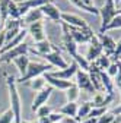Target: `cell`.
Masks as SVG:
<instances>
[{
	"instance_id": "4dcf8cb0",
	"label": "cell",
	"mask_w": 121,
	"mask_h": 123,
	"mask_svg": "<svg viewBox=\"0 0 121 123\" xmlns=\"http://www.w3.org/2000/svg\"><path fill=\"white\" fill-rule=\"evenodd\" d=\"M54 110H53V107H50V105H47V104H44V105H41L39 109L35 111L37 113V117H38V120L39 119H44V117H47L48 114H51Z\"/></svg>"
},
{
	"instance_id": "cb8c5ba5",
	"label": "cell",
	"mask_w": 121,
	"mask_h": 123,
	"mask_svg": "<svg viewBox=\"0 0 121 123\" xmlns=\"http://www.w3.org/2000/svg\"><path fill=\"white\" fill-rule=\"evenodd\" d=\"M29 88H31L32 91H35V92H39L41 89H44L45 86H47V81H45V78H44V75H41V76H37V78H34V79H31V81H28V82H25Z\"/></svg>"
},
{
	"instance_id": "b9f144b4",
	"label": "cell",
	"mask_w": 121,
	"mask_h": 123,
	"mask_svg": "<svg viewBox=\"0 0 121 123\" xmlns=\"http://www.w3.org/2000/svg\"><path fill=\"white\" fill-rule=\"evenodd\" d=\"M111 113H112L114 116H121V104H120L118 107H115V109H114Z\"/></svg>"
},
{
	"instance_id": "9a60e30c",
	"label": "cell",
	"mask_w": 121,
	"mask_h": 123,
	"mask_svg": "<svg viewBox=\"0 0 121 123\" xmlns=\"http://www.w3.org/2000/svg\"><path fill=\"white\" fill-rule=\"evenodd\" d=\"M44 78H45V81H47V84L50 85V86H53V88H57V89H60V91H66L67 88H70L72 86V81H64V79H58V78H53V76L47 72V73H44Z\"/></svg>"
},
{
	"instance_id": "5bb4252c",
	"label": "cell",
	"mask_w": 121,
	"mask_h": 123,
	"mask_svg": "<svg viewBox=\"0 0 121 123\" xmlns=\"http://www.w3.org/2000/svg\"><path fill=\"white\" fill-rule=\"evenodd\" d=\"M57 49H55V45L51 43V41H48V40H42V41H39V43H35V49L34 50H31L29 49V51H34L37 56H39V57H42V56H45V54H50V53H53V51H55Z\"/></svg>"
},
{
	"instance_id": "52a82bcc",
	"label": "cell",
	"mask_w": 121,
	"mask_h": 123,
	"mask_svg": "<svg viewBox=\"0 0 121 123\" xmlns=\"http://www.w3.org/2000/svg\"><path fill=\"white\" fill-rule=\"evenodd\" d=\"M101 54H104V49H102V44L99 41L98 35H94L92 40L89 43V47H88V53H86V59L89 63H92L94 60H96Z\"/></svg>"
},
{
	"instance_id": "f35d334b",
	"label": "cell",
	"mask_w": 121,
	"mask_h": 123,
	"mask_svg": "<svg viewBox=\"0 0 121 123\" xmlns=\"http://www.w3.org/2000/svg\"><path fill=\"white\" fill-rule=\"evenodd\" d=\"M5 45H6V31L2 29L0 31V50H2Z\"/></svg>"
},
{
	"instance_id": "d6a6232c",
	"label": "cell",
	"mask_w": 121,
	"mask_h": 123,
	"mask_svg": "<svg viewBox=\"0 0 121 123\" xmlns=\"http://www.w3.org/2000/svg\"><path fill=\"white\" fill-rule=\"evenodd\" d=\"M120 66H121L120 60H117V62H112V63L110 65V68L107 69V75L110 76V78H115V76H117V73H118V69H120Z\"/></svg>"
},
{
	"instance_id": "603a6c76",
	"label": "cell",
	"mask_w": 121,
	"mask_h": 123,
	"mask_svg": "<svg viewBox=\"0 0 121 123\" xmlns=\"http://www.w3.org/2000/svg\"><path fill=\"white\" fill-rule=\"evenodd\" d=\"M92 103L90 101H85V103H82L80 105H79V109H77V116H76V120L80 123L82 120H85V119H88L89 117V113H90V110H92Z\"/></svg>"
},
{
	"instance_id": "ba28073f",
	"label": "cell",
	"mask_w": 121,
	"mask_h": 123,
	"mask_svg": "<svg viewBox=\"0 0 121 123\" xmlns=\"http://www.w3.org/2000/svg\"><path fill=\"white\" fill-rule=\"evenodd\" d=\"M76 84L77 86H79V89L82 91H88V92H94L95 94V89H94V86H92V82H90V78H89V72H86V70H82V69H77V72H76Z\"/></svg>"
},
{
	"instance_id": "9c48e42d",
	"label": "cell",
	"mask_w": 121,
	"mask_h": 123,
	"mask_svg": "<svg viewBox=\"0 0 121 123\" xmlns=\"http://www.w3.org/2000/svg\"><path fill=\"white\" fill-rule=\"evenodd\" d=\"M53 91H54V88L48 85V86H45L44 89H41L39 92H37V95H35V98H34V101H32V105H31V110H32V111H37L41 105L47 104L48 98H50L51 94H53Z\"/></svg>"
},
{
	"instance_id": "ee69618b",
	"label": "cell",
	"mask_w": 121,
	"mask_h": 123,
	"mask_svg": "<svg viewBox=\"0 0 121 123\" xmlns=\"http://www.w3.org/2000/svg\"><path fill=\"white\" fill-rule=\"evenodd\" d=\"M15 3H23V2H28V0H13Z\"/></svg>"
},
{
	"instance_id": "8992f818",
	"label": "cell",
	"mask_w": 121,
	"mask_h": 123,
	"mask_svg": "<svg viewBox=\"0 0 121 123\" xmlns=\"http://www.w3.org/2000/svg\"><path fill=\"white\" fill-rule=\"evenodd\" d=\"M28 51H29V45L25 44V43H22V44L18 45V47H15V49H12V50H7L6 53H2V56H0V62L10 63V62H13L16 57L23 56V54H26Z\"/></svg>"
},
{
	"instance_id": "7bdbcfd3",
	"label": "cell",
	"mask_w": 121,
	"mask_h": 123,
	"mask_svg": "<svg viewBox=\"0 0 121 123\" xmlns=\"http://www.w3.org/2000/svg\"><path fill=\"white\" fill-rule=\"evenodd\" d=\"M3 25H5V22H3V19H2V16H0V31L3 29Z\"/></svg>"
},
{
	"instance_id": "60d3db41",
	"label": "cell",
	"mask_w": 121,
	"mask_h": 123,
	"mask_svg": "<svg viewBox=\"0 0 121 123\" xmlns=\"http://www.w3.org/2000/svg\"><path fill=\"white\" fill-rule=\"evenodd\" d=\"M96 122H98V119H95V117H88V119L82 120L80 123H96Z\"/></svg>"
},
{
	"instance_id": "d590c367",
	"label": "cell",
	"mask_w": 121,
	"mask_h": 123,
	"mask_svg": "<svg viewBox=\"0 0 121 123\" xmlns=\"http://www.w3.org/2000/svg\"><path fill=\"white\" fill-rule=\"evenodd\" d=\"M114 119H115V116L111 111H107L105 114H102L101 117H98V122L96 123H112Z\"/></svg>"
},
{
	"instance_id": "2e32d148",
	"label": "cell",
	"mask_w": 121,
	"mask_h": 123,
	"mask_svg": "<svg viewBox=\"0 0 121 123\" xmlns=\"http://www.w3.org/2000/svg\"><path fill=\"white\" fill-rule=\"evenodd\" d=\"M26 35H28V29H25V28H22L21 31H19V34L16 35V37H15L12 41H9L6 45H5V47L2 49V50H0V53H6L7 50H12V49H15V47H18V45L19 44H22L23 43V40L26 38Z\"/></svg>"
},
{
	"instance_id": "ffe728a7",
	"label": "cell",
	"mask_w": 121,
	"mask_h": 123,
	"mask_svg": "<svg viewBox=\"0 0 121 123\" xmlns=\"http://www.w3.org/2000/svg\"><path fill=\"white\" fill-rule=\"evenodd\" d=\"M111 63H112V62H111V56L101 54L96 60H94L92 63H90V66H92L94 69H96V70H99V72H104V70H107L110 68Z\"/></svg>"
},
{
	"instance_id": "836d02e7",
	"label": "cell",
	"mask_w": 121,
	"mask_h": 123,
	"mask_svg": "<svg viewBox=\"0 0 121 123\" xmlns=\"http://www.w3.org/2000/svg\"><path fill=\"white\" fill-rule=\"evenodd\" d=\"M15 117H13V111L10 109H7L6 111H3L0 114V123H13Z\"/></svg>"
},
{
	"instance_id": "8d00e7d4",
	"label": "cell",
	"mask_w": 121,
	"mask_h": 123,
	"mask_svg": "<svg viewBox=\"0 0 121 123\" xmlns=\"http://www.w3.org/2000/svg\"><path fill=\"white\" fill-rule=\"evenodd\" d=\"M19 31H21V29H12V31H6V44H7L9 41H12L15 37H16V35L19 34Z\"/></svg>"
},
{
	"instance_id": "d4e9b609",
	"label": "cell",
	"mask_w": 121,
	"mask_h": 123,
	"mask_svg": "<svg viewBox=\"0 0 121 123\" xmlns=\"http://www.w3.org/2000/svg\"><path fill=\"white\" fill-rule=\"evenodd\" d=\"M80 97V89L76 84H72L70 88L66 89V98H67V103H76Z\"/></svg>"
},
{
	"instance_id": "f1b7e54d",
	"label": "cell",
	"mask_w": 121,
	"mask_h": 123,
	"mask_svg": "<svg viewBox=\"0 0 121 123\" xmlns=\"http://www.w3.org/2000/svg\"><path fill=\"white\" fill-rule=\"evenodd\" d=\"M7 16L10 19H21V13H19V7H18V3H15L13 0L9 5V12H7Z\"/></svg>"
},
{
	"instance_id": "4316f807",
	"label": "cell",
	"mask_w": 121,
	"mask_h": 123,
	"mask_svg": "<svg viewBox=\"0 0 121 123\" xmlns=\"http://www.w3.org/2000/svg\"><path fill=\"white\" fill-rule=\"evenodd\" d=\"M5 31H12V29H22V21L21 19H10L7 18V21L3 25Z\"/></svg>"
},
{
	"instance_id": "e575fe53",
	"label": "cell",
	"mask_w": 121,
	"mask_h": 123,
	"mask_svg": "<svg viewBox=\"0 0 121 123\" xmlns=\"http://www.w3.org/2000/svg\"><path fill=\"white\" fill-rule=\"evenodd\" d=\"M105 113H107V107H92V110H90V113H89V117L98 119V117H101Z\"/></svg>"
},
{
	"instance_id": "bcb514c9",
	"label": "cell",
	"mask_w": 121,
	"mask_h": 123,
	"mask_svg": "<svg viewBox=\"0 0 121 123\" xmlns=\"http://www.w3.org/2000/svg\"><path fill=\"white\" fill-rule=\"evenodd\" d=\"M21 123H35V122H26V120H22Z\"/></svg>"
},
{
	"instance_id": "7dc6e473",
	"label": "cell",
	"mask_w": 121,
	"mask_h": 123,
	"mask_svg": "<svg viewBox=\"0 0 121 123\" xmlns=\"http://www.w3.org/2000/svg\"><path fill=\"white\" fill-rule=\"evenodd\" d=\"M0 56H2V53H0Z\"/></svg>"
},
{
	"instance_id": "ab89813d",
	"label": "cell",
	"mask_w": 121,
	"mask_h": 123,
	"mask_svg": "<svg viewBox=\"0 0 121 123\" xmlns=\"http://www.w3.org/2000/svg\"><path fill=\"white\" fill-rule=\"evenodd\" d=\"M58 123H79V122L76 119H72V117H63V120Z\"/></svg>"
},
{
	"instance_id": "83f0119b",
	"label": "cell",
	"mask_w": 121,
	"mask_h": 123,
	"mask_svg": "<svg viewBox=\"0 0 121 123\" xmlns=\"http://www.w3.org/2000/svg\"><path fill=\"white\" fill-rule=\"evenodd\" d=\"M73 60L76 62V65L79 66V69H82V70H86V72H89V68H90V63L88 62V59L86 57H83V56H80L79 53L73 57Z\"/></svg>"
},
{
	"instance_id": "5b68a950",
	"label": "cell",
	"mask_w": 121,
	"mask_h": 123,
	"mask_svg": "<svg viewBox=\"0 0 121 123\" xmlns=\"http://www.w3.org/2000/svg\"><path fill=\"white\" fill-rule=\"evenodd\" d=\"M61 22H64L66 25L72 26V28H79V29H88L89 25L88 22L77 16V15H74V13H67V12H61Z\"/></svg>"
},
{
	"instance_id": "30bf717a",
	"label": "cell",
	"mask_w": 121,
	"mask_h": 123,
	"mask_svg": "<svg viewBox=\"0 0 121 123\" xmlns=\"http://www.w3.org/2000/svg\"><path fill=\"white\" fill-rule=\"evenodd\" d=\"M79 66L76 65V62H73L72 65H69L66 69H58V70H54V72H48L53 78H58V79H64V81H70L74 75H76Z\"/></svg>"
},
{
	"instance_id": "44dd1931",
	"label": "cell",
	"mask_w": 121,
	"mask_h": 123,
	"mask_svg": "<svg viewBox=\"0 0 121 123\" xmlns=\"http://www.w3.org/2000/svg\"><path fill=\"white\" fill-rule=\"evenodd\" d=\"M29 57L26 56V54H23V56H19V57H16L13 60V63H15V66H16V69H18V72H19V78H22V76H25V73H26V69H28V65H29Z\"/></svg>"
},
{
	"instance_id": "d6986e66",
	"label": "cell",
	"mask_w": 121,
	"mask_h": 123,
	"mask_svg": "<svg viewBox=\"0 0 121 123\" xmlns=\"http://www.w3.org/2000/svg\"><path fill=\"white\" fill-rule=\"evenodd\" d=\"M77 109H79V104H77V103H66L64 105L60 107L57 111H58L60 114H63L64 117L76 119V116H77Z\"/></svg>"
},
{
	"instance_id": "7c38bea8",
	"label": "cell",
	"mask_w": 121,
	"mask_h": 123,
	"mask_svg": "<svg viewBox=\"0 0 121 123\" xmlns=\"http://www.w3.org/2000/svg\"><path fill=\"white\" fill-rule=\"evenodd\" d=\"M42 59H45L47 60V63L48 65H51L53 68H58V69H66L67 66H69V63L61 57V54H60V51L58 50H55V51H53V53H50V54H45V56H42Z\"/></svg>"
},
{
	"instance_id": "e0dca14e",
	"label": "cell",
	"mask_w": 121,
	"mask_h": 123,
	"mask_svg": "<svg viewBox=\"0 0 121 123\" xmlns=\"http://www.w3.org/2000/svg\"><path fill=\"white\" fill-rule=\"evenodd\" d=\"M114 100L112 95H108L105 92H95L94 98H92V105L94 107H108V104Z\"/></svg>"
},
{
	"instance_id": "f6af8a7d",
	"label": "cell",
	"mask_w": 121,
	"mask_h": 123,
	"mask_svg": "<svg viewBox=\"0 0 121 123\" xmlns=\"http://www.w3.org/2000/svg\"><path fill=\"white\" fill-rule=\"evenodd\" d=\"M114 3H115V6H120V3H121V0H114Z\"/></svg>"
},
{
	"instance_id": "c3c4849f",
	"label": "cell",
	"mask_w": 121,
	"mask_h": 123,
	"mask_svg": "<svg viewBox=\"0 0 121 123\" xmlns=\"http://www.w3.org/2000/svg\"><path fill=\"white\" fill-rule=\"evenodd\" d=\"M120 63H121V60H120Z\"/></svg>"
},
{
	"instance_id": "ac0fdd59",
	"label": "cell",
	"mask_w": 121,
	"mask_h": 123,
	"mask_svg": "<svg viewBox=\"0 0 121 123\" xmlns=\"http://www.w3.org/2000/svg\"><path fill=\"white\" fill-rule=\"evenodd\" d=\"M99 41H101V44H102V49H104L105 54H107V56L114 54V51H115V49H117V43H115L110 35L102 34V35L99 37Z\"/></svg>"
},
{
	"instance_id": "8fae6325",
	"label": "cell",
	"mask_w": 121,
	"mask_h": 123,
	"mask_svg": "<svg viewBox=\"0 0 121 123\" xmlns=\"http://www.w3.org/2000/svg\"><path fill=\"white\" fill-rule=\"evenodd\" d=\"M42 13H44V18H47L53 22H61V10H60L54 3L48 2L47 5H44L41 7Z\"/></svg>"
},
{
	"instance_id": "7a4b0ae2",
	"label": "cell",
	"mask_w": 121,
	"mask_h": 123,
	"mask_svg": "<svg viewBox=\"0 0 121 123\" xmlns=\"http://www.w3.org/2000/svg\"><path fill=\"white\" fill-rule=\"evenodd\" d=\"M50 69H53V66L48 65V63L29 62L25 76H22V78H18V79H16V84H18V82H19V84H25V82H28V81H31V79L37 78V76H41V75H44V73L50 72Z\"/></svg>"
},
{
	"instance_id": "277c9868",
	"label": "cell",
	"mask_w": 121,
	"mask_h": 123,
	"mask_svg": "<svg viewBox=\"0 0 121 123\" xmlns=\"http://www.w3.org/2000/svg\"><path fill=\"white\" fill-rule=\"evenodd\" d=\"M69 26V25H67ZM70 29V35L73 38V41L76 44H85V43H90V40H92V37L95 35V32L90 28L88 29H79V28H72L69 26Z\"/></svg>"
},
{
	"instance_id": "4fadbf2b",
	"label": "cell",
	"mask_w": 121,
	"mask_h": 123,
	"mask_svg": "<svg viewBox=\"0 0 121 123\" xmlns=\"http://www.w3.org/2000/svg\"><path fill=\"white\" fill-rule=\"evenodd\" d=\"M28 34H31L32 40L35 43H39L42 40H47V37H45V28H44V22H34L29 25L28 28Z\"/></svg>"
},
{
	"instance_id": "74e56055",
	"label": "cell",
	"mask_w": 121,
	"mask_h": 123,
	"mask_svg": "<svg viewBox=\"0 0 121 123\" xmlns=\"http://www.w3.org/2000/svg\"><path fill=\"white\" fill-rule=\"evenodd\" d=\"M114 79H115L114 81V86H117V89L120 91V94H121V66H120L118 73H117V76H115Z\"/></svg>"
},
{
	"instance_id": "484cf974",
	"label": "cell",
	"mask_w": 121,
	"mask_h": 123,
	"mask_svg": "<svg viewBox=\"0 0 121 123\" xmlns=\"http://www.w3.org/2000/svg\"><path fill=\"white\" fill-rule=\"evenodd\" d=\"M69 2L72 5H74L77 9H80V10H85L88 13H94V15H99V9L98 7H95V6H88L86 3L82 2V0H69Z\"/></svg>"
},
{
	"instance_id": "3957f363",
	"label": "cell",
	"mask_w": 121,
	"mask_h": 123,
	"mask_svg": "<svg viewBox=\"0 0 121 123\" xmlns=\"http://www.w3.org/2000/svg\"><path fill=\"white\" fill-rule=\"evenodd\" d=\"M99 16H101V21H102L101 32H104L105 28L108 26V24L117 16V6L114 3V0H105L104 6L99 9Z\"/></svg>"
},
{
	"instance_id": "6da1fadb",
	"label": "cell",
	"mask_w": 121,
	"mask_h": 123,
	"mask_svg": "<svg viewBox=\"0 0 121 123\" xmlns=\"http://www.w3.org/2000/svg\"><path fill=\"white\" fill-rule=\"evenodd\" d=\"M6 84H7V89H9V101H10L9 109L13 111V117H15L13 123H21L22 122V101H21V95H19V91L16 86V78L7 75Z\"/></svg>"
},
{
	"instance_id": "7402d4cb",
	"label": "cell",
	"mask_w": 121,
	"mask_h": 123,
	"mask_svg": "<svg viewBox=\"0 0 121 123\" xmlns=\"http://www.w3.org/2000/svg\"><path fill=\"white\" fill-rule=\"evenodd\" d=\"M42 18H44V13H42L41 7L39 9H32V10H29L25 16H23V22H26V24L31 25L34 22H41Z\"/></svg>"
},
{
	"instance_id": "1f68e13d",
	"label": "cell",
	"mask_w": 121,
	"mask_h": 123,
	"mask_svg": "<svg viewBox=\"0 0 121 123\" xmlns=\"http://www.w3.org/2000/svg\"><path fill=\"white\" fill-rule=\"evenodd\" d=\"M120 28H121V13H118L117 16L108 24V26L105 28L104 32H107V31H111V29H120Z\"/></svg>"
},
{
	"instance_id": "f546056e",
	"label": "cell",
	"mask_w": 121,
	"mask_h": 123,
	"mask_svg": "<svg viewBox=\"0 0 121 123\" xmlns=\"http://www.w3.org/2000/svg\"><path fill=\"white\" fill-rule=\"evenodd\" d=\"M12 0H0V16H2L3 22L7 21V12H9V5Z\"/></svg>"
}]
</instances>
